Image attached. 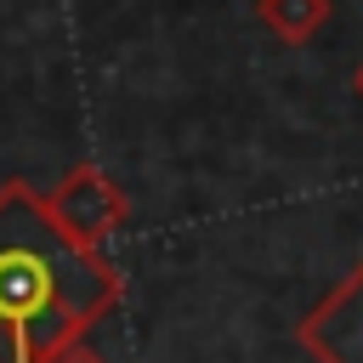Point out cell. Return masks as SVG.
Masks as SVG:
<instances>
[{"mask_svg": "<svg viewBox=\"0 0 363 363\" xmlns=\"http://www.w3.org/2000/svg\"><path fill=\"white\" fill-rule=\"evenodd\" d=\"M45 363H108L102 352H91V340H74V346H62L57 357H45Z\"/></svg>", "mask_w": 363, "mask_h": 363, "instance_id": "5", "label": "cell"}, {"mask_svg": "<svg viewBox=\"0 0 363 363\" xmlns=\"http://www.w3.org/2000/svg\"><path fill=\"white\" fill-rule=\"evenodd\" d=\"M45 210H51V221H57L68 238L108 250V238H113V233L125 227V216H130V199H125V187H119L108 170L74 164V170L45 193Z\"/></svg>", "mask_w": 363, "mask_h": 363, "instance_id": "2", "label": "cell"}, {"mask_svg": "<svg viewBox=\"0 0 363 363\" xmlns=\"http://www.w3.org/2000/svg\"><path fill=\"white\" fill-rule=\"evenodd\" d=\"M295 346L312 363H363V261H352L346 278L312 301L295 323Z\"/></svg>", "mask_w": 363, "mask_h": 363, "instance_id": "3", "label": "cell"}, {"mask_svg": "<svg viewBox=\"0 0 363 363\" xmlns=\"http://www.w3.org/2000/svg\"><path fill=\"white\" fill-rule=\"evenodd\" d=\"M125 295L108 250L68 238L45 193L28 182L0 187V363H45L85 340Z\"/></svg>", "mask_w": 363, "mask_h": 363, "instance_id": "1", "label": "cell"}, {"mask_svg": "<svg viewBox=\"0 0 363 363\" xmlns=\"http://www.w3.org/2000/svg\"><path fill=\"white\" fill-rule=\"evenodd\" d=\"M352 91H357V96H363V62H357V68H352Z\"/></svg>", "mask_w": 363, "mask_h": 363, "instance_id": "6", "label": "cell"}, {"mask_svg": "<svg viewBox=\"0 0 363 363\" xmlns=\"http://www.w3.org/2000/svg\"><path fill=\"white\" fill-rule=\"evenodd\" d=\"M329 0H255V17H261V28L267 34H278L284 45H312L318 34H323V23H329Z\"/></svg>", "mask_w": 363, "mask_h": 363, "instance_id": "4", "label": "cell"}]
</instances>
